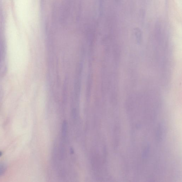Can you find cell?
<instances>
[{
  "label": "cell",
  "mask_w": 182,
  "mask_h": 182,
  "mask_svg": "<svg viewBox=\"0 0 182 182\" xmlns=\"http://www.w3.org/2000/svg\"><path fill=\"white\" fill-rule=\"evenodd\" d=\"M6 166L4 164L0 163V176H3L6 170Z\"/></svg>",
  "instance_id": "cell-1"
},
{
  "label": "cell",
  "mask_w": 182,
  "mask_h": 182,
  "mask_svg": "<svg viewBox=\"0 0 182 182\" xmlns=\"http://www.w3.org/2000/svg\"><path fill=\"white\" fill-rule=\"evenodd\" d=\"M2 153L1 152H0V157L2 156Z\"/></svg>",
  "instance_id": "cell-2"
}]
</instances>
